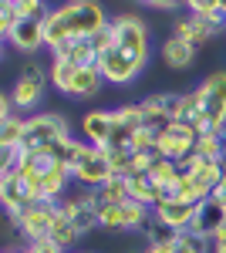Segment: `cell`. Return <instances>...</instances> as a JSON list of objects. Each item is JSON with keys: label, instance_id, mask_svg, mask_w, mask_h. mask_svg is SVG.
Wrapping results in <instances>:
<instances>
[{"label": "cell", "instance_id": "16", "mask_svg": "<svg viewBox=\"0 0 226 253\" xmlns=\"http://www.w3.org/2000/svg\"><path fill=\"white\" fill-rule=\"evenodd\" d=\"M196 51H199V47H192L189 41L169 34V38L162 41V47H159V58H162V64H166L169 71H189V68L196 64Z\"/></svg>", "mask_w": 226, "mask_h": 253}, {"label": "cell", "instance_id": "6", "mask_svg": "<svg viewBox=\"0 0 226 253\" xmlns=\"http://www.w3.org/2000/svg\"><path fill=\"white\" fill-rule=\"evenodd\" d=\"M47 84H51V75H47L44 64L27 61V64L20 68L17 81H14V88H10V98H14V105H17L20 115H38L41 101H44V95H47Z\"/></svg>", "mask_w": 226, "mask_h": 253}, {"label": "cell", "instance_id": "5", "mask_svg": "<svg viewBox=\"0 0 226 253\" xmlns=\"http://www.w3.org/2000/svg\"><path fill=\"white\" fill-rule=\"evenodd\" d=\"M47 75H51V84L68 98H98L101 84H105L98 68H81V64H68L57 58H51Z\"/></svg>", "mask_w": 226, "mask_h": 253}, {"label": "cell", "instance_id": "9", "mask_svg": "<svg viewBox=\"0 0 226 253\" xmlns=\"http://www.w3.org/2000/svg\"><path fill=\"white\" fill-rule=\"evenodd\" d=\"M196 138H199V132H196L192 125L172 122V125H166V128L159 132L155 152H159L162 159H169V162H176V166H182V162L196 152Z\"/></svg>", "mask_w": 226, "mask_h": 253}, {"label": "cell", "instance_id": "30", "mask_svg": "<svg viewBox=\"0 0 226 253\" xmlns=\"http://www.w3.org/2000/svg\"><path fill=\"white\" fill-rule=\"evenodd\" d=\"M75 253H78V250H75Z\"/></svg>", "mask_w": 226, "mask_h": 253}, {"label": "cell", "instance_id": "15", "mask_svg": "<svg viewBox=\"0 0 226 253\" xmlns=\"http://www.w3.org/2000/svg\"><path fill=\"white\" fill-rule=\"evenodd\" d=\"M112 138V112L108 108H91L81 115V142L105 149Z\"/></svg>", "mask_w": 226, "mask_h": 253}, {"label": "cell", "instance_id": "4", "mask_svg": "<svg viewBox=\"0 0 226 253\" xmlns=\"http://www.w3.org/2000/svg\"><path fill=\"white\" fill-rule=\"evenodd\" d=\"M179 169H182V182H179V193L176 196L192 203V206L206 203L209 196H213V189L223 182V175H226L223 162H206V159H199V156H189Z\"/></svg>", "mask_w": 226, "mask_h": 253}, {"label": "cell", "instance_id": "11", "mask_svg": "<svg viewBox=\"0 0 226 253\" xmlns=\"http://www.w3.org/2000/svg\"><path fill=\"white\" fill-rule=\"evenodd\" d=\"M61 210H64V216L81 230V236L91 233V230H98V203H94L91 189H78L75 186L71 193L61 199Z\"/></svg>", "mask_w": 226, "mask_h": 253}, {"label": "cell", "instance_id": "21", "mask_svg": "<svg viewBox=\"0 0 226 253\" xmlns=\"http://www.w3.org/2000/svg\"><path fill=\"white\" fill-rule=\"evenodd\" d=\"M186 10H192V14H199V17H206V20H213V24H223L226 27L223 0H216V3H209V0H192V3H186Z\"/></svg>", "mask_w": 226, "mask_h": 253}, {"label": "cell", "instance_id": "24", "mask_svg": "<svg viewBox=\"0 0 226 253\" xmlns=\"http://www.w3.org/2000/svg\"><path fill=\"white\" fill-rule=\"evenodd\" d=\"M209 199H213V203H216L220 210H226V175H223V182H220V186L213 189V196H209Z\"/></svg>", "mask_w": 226, "mask_h": 253}, {"label": "cell", "instance_id": "17", "mask_svg": "<svg viewBox=\"0 0 226 253\" xmlns=\"http://www.w3.org/2000/svg\"><path fill=\"white\" fill-rule=\"evenodd\" d=\"M226 223V210H220L213 199H206V203H199L196 206V216H192V233L206 236V240H216V233H220V226Z\"/></svg>", "mask_w": 226, "mask_h": 253}, {"label": "cell", "instance_id": "27", "mask_svg": "<svg viewBox=\"0 0 226 253\" xmlns=\"http://www.w3.org/2000/svg\"><path fill=\"white\" fill-rule=\"evenodd\" d=\"M216 243H226V223L220 226V233H216V240H213V247H216Z\"/></svg>", "mask_w": 226, "mask_h": 253}, {"label": "cell", "instance_id": "22", "mask_svg": "<svg viewBox=\"0 0 226 253\" xmlns=\"http://www.w3.org/2000/svg\"><path fill=\"white\" fill-rule=\"evenodd\" d=\"M17 10H14V0H0V38L7 41V34L14 31V24H17Z\"/></svg>", "mask_w": 226, "mask_h": 253}, {"label": "cell", "instance_id": "8", "mask_svg": "<svg viewBox=\"0 0 226 253\" xmlns=\"http://www.w3.org/2000/svg\"><path fill=\"white\" fill-rule=\"evenodd\" d=\"M152 210L142 203H118V206H101L98 210V230H108V233H135L149 223Z\"/></svg>", "mask_w": 226, "mask_h": 253}, {"label": "cell", "instance_id": "2", "mask_svg": "<svg viewBox=\"0 0 226 253\" xmlns=\"http://www.w3.org/2000/svg\"><path fill=\"white\" fill-rule=\"evenodd\" d=\"M179 122L203 132H226V68L209 71L192 91H182Z\"/></svg>", "mask_w": 226, "mask_h": 253}, {"label": "cell", "instance_id": "7", "mask_svg": "<svg viewBox=\"0 0 226 253\" xmlns=\"http://www.w3.org/2000/svg\"><path fill=\"white\" fill-rule=\"evenodd\" d=\"M71 179H75L78 189H101L105 182H112L115 179V169H112V159L105 149H98V145H81V152L78 159L71 162Z\"/></svg>", "mask_w": 226, "mask_h": 253}, {"label": "cell", "instance_id": "10", "mask_svg": "<svg viewBox=\"0 0 226 253\" xmlns=\"http://www.w3.org/2000/svg\"><path fill=\"white\" fill-rule=\"evenodd\" d=\"M57 219H61V203H38V206H31L20 219H14V230H17L27 243H34V240H51Z\"/></svg>", "mask_w": 226, "mask_h": 253}, {"label": "cell", "instance_id": "14", "mask_svg": "<svg viewBox=\"0 0 226 253\" xmlns=\"http://www.w3.org/2000/svg\"><path fill=\"white\" fill-rule=\"evenodd\" d=\"M152 216L162 223V226H169L172 233H186L189 226H192V216H196V206L186 203V199H179V196H172V199H162Z\"/></svg>", "mask_w": 226, "mask_h": 253}, {"label": "cell", "instance_id": "26", "mask_svg": "<svg viewBox=\"0 0 226 253\" xmlns=\"http://www.w3.org/2000/svg\"><path fill=\"white\" fill-rule=\"evenodd\" d=\"M152 10H176V7H179V3H169V0H162V3H149Z\"/></svg>", "mask_w": 226, "mask_h": 253}, {"label": "cell", "instance_id": "29", "mask_svg": "<svg viewBox=\"0 0 226 253\" xmlns=\"http://www.w3.org/2000/svg\"><path fill=\"white\" fill-rule=\"evenodd\" d=\"M3 253H27V250H20V247H7Z\"/></svg>", "mask_w": 226, "mask_h": 253}, {"label": "cell", "instance_id": "28", "mask_svg": "<svg viewBox=\"0 0 226 253\" xmlns=\"http://www.w3.org/2000/svg\"><path fill=\"white\" fill-rule=\"evenodd\" d=\"M213 253H226V243H216V247H213Z\"/></svg>", "mask_w": 226, "mask_h": 253}, {"label": "cell", "instance_id": "13", "mask_svg": "<svg viewBox=\"0 0 226 253\" xmlns=\"http://www.w3.org/2000/svg\"><path fill=\"white\" fill-rule=\"evenodd\" d=\"M7 44L20 51V54H38L41 47H47V34H44V17H20L14 31L7 34Z\"/></svg>", "mask_w": 226, "mask_h": 253}, {"label": "cell", "instance_id": "1", "mask_svg": "<svg viewBox=\"0 0 226 253\" xmlns=\"http://www.w3.org/2000/svg\"><path fill=\"white\" fill-rule=\"evenodd\" d=\"M152 54V31L138 14L112 17V44L98 58V71L108 84H132L142 78Z\"/></svg>", "mask_w": 226, "mask_h": 253}, {"label": "cell", "instance_id": "18", "mask_svg": "<svg viewBox=\"0 0 226 253\" xmlns=\"http://www.w3.org/2000/svg\"><path fill=\"white\" fill-rule=\"evenodd\" d=\"M192 156L226 166V132H203V135L196 138V152Z\"/></svg>", "mask_w": 226, "mask_h": 253}, {"label": "cell", "instance_id": "12", "mask_svg": "<svg viewBox=\"0 0 226 253\" xmlns=\"http://www.w3.org/2000/svg\"><path fill=\"white\" fill-rule=\"evenodd\" d=\"M172 34L189 41L192 47H203V44H209L213 38L226 34V27L223 24H213V20H206V17H199V14H192V10H182L179 17L172 20Z\"/></svg>", "mask_w": 226, "mask_h": 253}, {"label": "cell", "instance_id": "3", "mask_svg": "<svg viewBox=\"0 0 226 253\" xmlns=\"http://www.w3.org/2000/svg\"><path fill=\"white\" fill-rule=\"evenodd\" d=\"M108 24V14L101 3L94 0H68L54 10H47L44 17V34H47V51H54L68 41L94 38L101 27Z\"/></svg>", "mask_w": 226, "mask_h": 253}, {"label": "cell", "instance_id": "25", "mask_svg": "<svg viewBox=\"0 0 226 253\" xmlns=\"http://www.w3.org/2000/svg\"><path fill=\"white\" fill-rule=\"evenodd\" d=\"M142 253H176V243H159V247H145Z\"/></svg>", "mask_w": 226, "mask_h": 253}, {"label": "cell", "instance_id": "23", "mask_svg": "<svg viewBox=\"0 0 226 253\" xmlns=\"http://www.w3.org/2000/svg\"><path fill=\"white\" fill-rule=\"evenodd\" d=\"M24 250L27 253H68V250H61L54 240H34V243H27Z\"/></svg>", "mask_w": 226, "mask_h": 253}, {"label": "cell", "instance_id": "19", "mask_svg": "<svg viewBox=\"0 0 226 253\" xmlns=\"http://www.w3.org/2000/svg\"><path fill=\"white\" fill-rule=\"evenodd\" d=\"M24 128H27V115H14L7 122H0V152H10V149H20L24 142Z\"/></svg>", "mask_w": 226, "mask_h": 253}, {"label": "cell", "instance_id": "20", "mask_svg": "<svg viewBox=\"0 0 226 253\" xmlns=\"http://www.w3.org/2000/svg\"><path fill=\"white\" fill-rule=\"evenodd\" d=\"M51 240H54L61 250H68V253H75L78 240H81V230H78L75 223L64 216V210H61V219H57V226H54V233H51Z\"/></svg>", "mask_w": 226, "mask_h": 253}]
</instances>
